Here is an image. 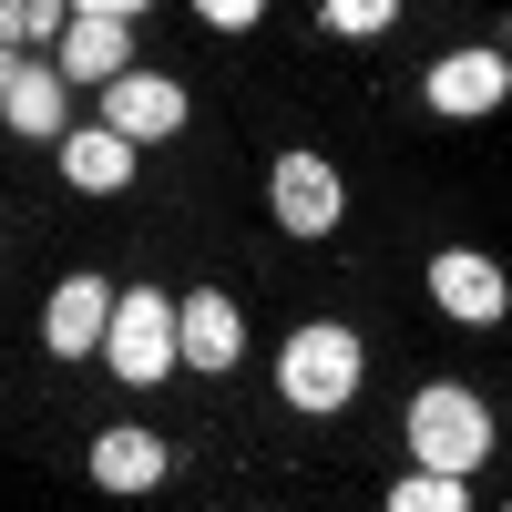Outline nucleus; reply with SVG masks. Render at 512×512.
I'll return each instance as SVG.
<instances>
[{
  "instance_id": "nucleus-1",
  "label": "nucleus",
  "mask_w": 512,
  "mask_h": 512,
  "mask_svg": "<svg viewBox=\"0 0 512 512\" xmlns=\"http://www.w3.org/2000/svg\"><path fill=\"white\" fill-rule=\"evenodd\" d=\"M410 451H420L431 482H472L492 461V410L472 390H451V379H431V390L410 400Z\"/></svg>"
},
{
  "instance_id": "nucleus-2",
  "label": "nucleus",
  "mask_w": 512,
  "mask_h": 512,
  "mask_svg": "<svg viewBox=\"0 0 512 512\" xmlns=\"http://www.w3.org/2000/svg\"><path fill=\"white\" fill-rule=\"evenodd\" d=\"M277 390H287V410H308V420L349 410V390H359V328H338V318L297 328L277 349Z\"/></svg>"
},
{
  "instance_id": "nucleus-3",
  "label": "nucleus",
  "mask_w": 512,
  "mask_h": 512,
  "mask_svg": "<svg viewBox=\"0 0 512 512\" xmlns=\"http://www.w3.org/2000/svg\"><path fill=\"white\" fill-rule=\"evenodd\" d=\"M103 369L134 379V390H154L164 369H175V297L164 287H123L113 318H103Z\"/></svg>"
},
{
  "instance_id": "nucleus-4",
  "label": "nucleus",
  "mask_w": 512,
  "mask_h": 512,
  "mask_svg": "<svg viewBox=\"0 0 512 512\" xmlns=\"http://www.w3.org/2000/svg\"><path fill=\"white\" fill-rule=\"evenodd\" d=\"M267 205H277L287 236H328L338 216H349V195H338V164H328V154H277Z\"/></svg>"
},
{
  "instance_id": "nucleus-5",
  "label": "nucleus",
  "mask_w": 512,
  "mask_h": 512,
  "mask_svg": "<svg viewBox=\"0 0 512 512\" xmlns=\"http://www.w3.org/2000/svg\"><path fill=\"white\" fill-rule=\"evenodd\" d=\"M123 41H134V11H123V0H82V11H62V82H123V72H134Z\"/></svg>"
},
{
  "instance_id": "nucleus-6",
  "label": "nucleus",
  "mask_w": 512,
  "mask_h": 512,
  "mask_svg": "<svg viewBox=\"0 0 512 512\" xmlns=\"http://www.w3.org/2000/svg\"><path fill=\"white\" fill-rule=\"evenodd\" d=\"M246 359V318H236V297L226 287H195V297H175V369H236Z\"/></svg>"
},
{
  "instance_id": "nucleus-7",
  "label": "nucleus",
  "mask_w": 512,
  "mask_h": 512,
  "mask_svg": "<svg viewBox=\"0 0 512 512\" xmlns=\"http://www.w3.org/2000/svg\"><path fill=\"white\" fill-rule=\"evenodd\" d=\"M103 134H113V144H164V134H185V82H164V72L103 82Z\"/></svg>"
},
{
  "instance_id": "nucleus-8",
  "label": "nucleus",
  "mask_w": 512,
  "mask_h": 512,
  "mask_svg": "<svg viewBox=\"0 0 512 512\" xmlns=\"http://www.w3.org/2000/svg\"><path fill=\"white\" fill-rule=\"evenodd\" d=\"M431 297H441L461 328H492V318L512 308L502 267H492V256H472V246H441V256H431Z\"/></svg>"
},
{
  "instance_id": "nucleus-9",
  "label": "nucleus",
  "mask_w": 512,
  "mask_h": 512,
  "mask_svg": "<svg viewBox=\"0 0 512 512\" xmlns=\"http://www.w3.org/2000/svg\"><path fill=\"white\" fill-rule=\"evenodd\" d=\"M502 93H512V62H502V52H451V62H431V113H451V123L502 113Z\"/></svg>"
},
{
  "instance_id": "nucleus-10",
  "label": "nucleus",
  "mask_w": 512,
  "mask_h": 512,
  "mask_svg": "<svg viewBox=\"0 0 512 512\" xmlns=\"http://www.w3.org/2000/svg\"><path fill=\"white\" fill-rule=\"evenodd\" d=\"M103 318H113V287L103 277H62L52 308H41V349H52V359H93L103 349Z\"/></svg>"
},
{
  "instance_id": "nucleus-11",
  "label": "nucleus",
  "mask_w": 512,
  "mask_h": 512,
  "mask_svg": "<svg viewBox=\"0 0 512 512\" xmlns=\"http://www.w3.org/2000/svg\"><path fill=\"white\" fill-rule=\"evenodd\" d=\"M164 461H175V451H164L154 431H93V482L103 492H154Z\"/></svg>"
},
{
  "instance_id": "nucleus-12",
  "label": "nucleus",
  "mask_w": 512,
  "mask_h": 512,
  "mask_svg": "<svg viewBox=\"0 0 512 512\" xmlns=\"http://www.w3.org/2000/svg\"><path fill=\"white\" fill-rule=\"evenodd\" d=\"M62 175L82 195H123V185H134V144H113L103 123H72V134H62Z\"/></svg>"
},
{
  "instance_id": "nucleus-13",
  "label": "nucleus",
  "mask_w": 512,
  "mask_h": 512,
  "mask_svg": "<svg viewBox=\"0 0 512 512\" xmlns=\"http://www.w3.org/2000/svg\"><path fill=\"white\" fill-rule=\"evenodd\" d=\"M0 123H11V134H31V144H62V134H72V123H62V72L21 62L11 93H0Z\"/></svg>"
},
{
  "instance_id": "nucleus-14",
  "label": "nucleus",
  "mask_w": 512,
  "mask_h": 512,
  "mask_svg": "<svg viewBox=\"0 0 512 512\" xmlns=\"http://www.w3.org/2000/svg\"><path fill=\"white\" fill-rule=\"evenodd\" d=\"M379 512H472V482H431V472H410V482H390V502Z\"/></svg>"
},
{
  "instance_id": "nucleus-15",
  "label": "nucleus",
  "mask_w": 512,
  "mask_h": 512,
  "mask_svg": "<svg viewBox=\"0 0 512 512\" xmlns=\"http://www.w3.org/2000/svg\"><path fill=\"white\" fill-rule=\"evenodd\" d=\"M318 31H338V41H369V31H390V0H328V11H318Z\"/></svg>"
},
{
  "instance_id": "nucleus-16",
  "label": "nucleus",
  "mask_w": 512,
  "mask_h": 512,
  "mask_svg": "<svg viewBox=\"0 0 512 512\" xmlns=\"http://www.w3.org/2000/svg\"><path fill=\"white\" fill-rule=\"evenodd\" d=\"M0 31H11V41H41V31H62V11H52V0H0Z\"/></svg>"
},
{
  "instance_id": "nucleus-17",
  "label": "nucleus",
  "mask_w": 512,
  "mask_h": 512,
  "mask_svg": "<svg viewBox=\"0 0 512 512\" xmlns=\"http://www.w3.org/2000/svg\"><path fill=\"white\" fill-rule=\"evenodd\" d=\"M205 31H256V0H205Z\"/></svg>"
},
{
  "instance_id": "nucleus-18",
  "label": "nucleus",
  "mask_w": 512,
  "mask_h": 512,
  "mask_svg": "<svg viewBox=\"0 0 512 512\" xmlns=\"http://www.w3.org/2000/svg\"><path fill=\"white\" fill-rule=\"evenodd\" d=\"M11 72H21V52H0V93H11Z\"/></svg>"
}]
</instances>
